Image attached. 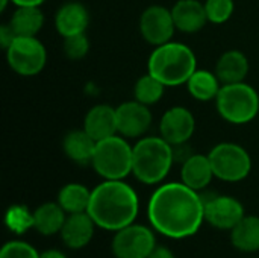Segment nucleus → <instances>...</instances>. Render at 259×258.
<instances>
[{"label": "nucleus", "instance_id": "obj_18", "mask_svg": "<svg viewBox=\"0 0 259 258\" xmlns=\"http://www.w3.org/2000/svg\"><path fill=\"white\" fill-rule=\"evenodd\" d=\"M214 176L215 175H214L208 155L193 154L184 160L181 178H182V182L188 186L190 189L200 192L211 184Z\"/></svg>", "mask_w": 259, "mask_h": 258}, {"label": "nucleus", "instance_id": "obj_25", "mask_svg": "<svg viewBox=\"0 0 259 258\" xmlns=\"http://www.w3.org/2000/svg\"><path fill=\"white\" fill-rule=\"evenodd\" d=\"M91 201V190L77 182L65 184L58 193V204L67 214L88 211Z\"/></svg>", "mask_w": 259, "mask_h": 258}, {"label": "nucleus", "instance_id": "obj_7", "mask_svg": "<svg viewBox=\"0 0 259 258\" xmlns=\"http://www.w3.org/2000/svg\"><path fill=\"white\" fill-rule=\"evenodd\" d=\"M215 178L226 182H238L252 170L249 152L237 143H219L208 154Z\"/></svg>", "mask_w": 259, "mask_h": 258}, {"label": "nucleus", "instance_id": "obj_11", "mask_svg": "<svg viewBox=\"0 0 259 258\" xmlns=\"http://www.w3.org/2000/svg\"><path fill=\"white\" fill-rule=\"evenodd\" d=\"M117 129L124 138H141L152 126V113L147 105L138 100L123 102L115 108Z\"/></svg>", "mask_w": 259, "mask_h": 258}, {"label": "nucleus", "instance_id": "obj_22", "mask_svg": "<svg viewBox=\"0 0 259 258\" xmlns=\"http://www.w3.org/2000/svg\"><path fill=\"white\" fill-rule=\"evenodd\" d=\"M44 24V14L39 6H17L9 26L17 36H36Z\"/></svg>", "mask_w": 259, "mask_h": 258}, {"label": "nucleus", "instance_id": "obj_20", "mask_svg": "<svg viewBox=\"0 0 259 258\" xmlns=\"http://www.w3.org/2000/svg\"><path fill=\"white\" fill-rule=\"evenodd\" d=\"M96 144L97 141L85 129L70 131L62 141L65 155L76 164H91Z\"/></svg>", "mask_w": 259, "mask_h": 258}, {"label": "nucleus", "instance_id": "obj_21", "mask_svg": "<svg viewBox=\"0 0 259 258\" xmlns=\"http://www.w3.org/2000/svg\"><path fill=\"white\" fill-rule=\"evenodd\" d=\"M67 213L56 202H44L32 213V228L41 236H53L61 233Z\"/></svg>", "mask_w": 259, "mask_h": 258}, {"label": "nucleus", "instance_id": "obj_4", "mask_svg": "<svg viewBox=\"0 0 259 258\" xmlns=\"http://www.w3.org/2000/svg\"><path fill=\"white\" fill-rule=\"evenodd\" d=\"M175 161V148L162 137H141L134 146L132 173L147 186L162 182Z\"/></svg>", "mask_w": 259, "mask_h": 258}, {"label": "nucleus", "instance_id": "obj_6", "mask_svg": "<svg viewBox=\"0 0 259 258\" xmlns=\"http://www.w3.org/2000/svg\"><path fill=\"white\" fill-rule=\"evenodd\" d=\"M132 161L134 148L118 134L97 141L91 166L103 179H124L132 173Z\"/></svg>", "mask_w": 259, "mask_h": 258}, {"label": "nucleus", "instance_id": "obj_15", "mask_svg": "<svg viewBox=\"0 0 259 258\" xmlns=\"http://www.w3.org/2000/svg\"><path fill=\"white\" fill-rule=\"evenodd\" d=\"M90 23L88 9L79 2L64 3L55 15V27L62 38L85 33Z\"/></svg>", "mask_w": 259, "mask_h": 258}, {"label": "nucleus", "instance_id": "obj_27", "mask_svg": "<svg viewBox=\"0 0 259 258\" xmlns=\"http://www.w3.org/2000/svg\"><path fill=\"white\" fill-rule=\"evenodd\" d=\"M234 0H206L205 11L209 23L223 24L226 23L234 14Z\"/></svg>", "mask_w": 259, "mask_h": 258}, {"label": "nucleus", "instance_id": "obj_2", "mask_svg": "<svg viewBox=\"0 0 259 258\" xmlns=\"http://www.w3.org/2000/svg\"><path fill=\"white\" fill-rule=\"evenodd\" d=\"M138 210V196L123 179H105L91 190L88 214L102 230L115 233L134 224Z\"/></svg>", "mask_w": 259, "mask_h": 258}, {"label": "nucleus", "instance_id": "obj_9", "mask_svg": "<svg viewBox=\"0 0 259 258\" xmlns=\"http://www.w3.org/2000/svg\"><path fill=\"white\" fill-rule=\"evenodd\" d=\"M156 248V239L150 228L131 224L118 231L112 239L115 258H149Z\"/></svg>", "mask_w": 259, "mask_h": 258}, {"label": "nucleus", "instance_id": "obj_28", "mask_svg": "<svg viewBox=\"0 0 259 258\" xmlns=\"http://www.w3.org/2000/svg\"><path fill=\"white\" fill-rule=\"evenodd\" d=\"M90 50V41L85 33L64 38V53L68 59H82Z\"/></svg>", "mask_w": 259, "mask_h": 258}, {"label": "nucleus", "instance_id": "obj_30", "mask_svg": "<svg viewBox=\"0 0 259 258\" xmlns=\"http://www.w3.org/2000/svg\"><path fill=\"white\" fill-rule=\"evenodd\" d=\"M8 224L12 230L24 231L27 228H32V214H29L23 207H14L9 210Z\"/></svg>", "mask_w": 259, "mask_h": 258}, {"label": "nucleus", "instance_id": "obj_10", "mask_svg": "<svg viewBox=\"0 0 259 258\" xmlns=\"http://www.w3.org/2000/svg\"><path fill=\"white\" fill-rule=\"evenodd\" d=\"M176 24L173 20L171 9L161 5H152L140 17L141 36L152 46H161L171 41Z\"/></svg>", "mask_w": 259, "mask_h": 258}, {"label": "nucleus", "instance_id": "obj_14", "mask_svg": "<svg viewBox=\"0 0 259 258\" xmlns=\"http://www.w3.org/2000/svg\"><path fill=\"white\" fill-rule=\"evenodd\" d=\"M96 227L97 225L93 220V217L88 214V211L73 213V214H67V219L59 234L67 248L82 249L91 242Z\"/></svg>", "mask_w": 259, "mask_h": 258}, {"label": "nucleus", "instance_id": "obj_16", "mask_svg": "<svg viewBox=\"0 0 259 258\" xmlns=\"http://www.w3.org/2000/svg\"><path fill=\"white\" fill-rule=\"evenodd\" d=\"M83 129L96 140L102 141L118 134L117 129V114L115 108L100 103L94 105L85 116Z\"/></svg>", "mask_w": 259, "mask_h": 258}, {"label": "nucleus", "instance_id": "obj_35", "mask_svg": "<svg viewBox=\"0 0 259 258\" xmlns=\"http://www.w3.org/2000/svg\"><path fill=\"white\" fill-rule=\"evenodd\" d=\"M8 3H11V0H2V2H0V9L5 11L6 6H8Z\"/></svg>", "mask_w": 259, "mask_h": 258}, {"label": "nucleus", "instance_id": "obj_8", "mask_svg": "<svg viewBox=\"0 0 259 258\" xmlns=\"http://www.w3.org/2000/svg\"><path fill=\"white\" fill-rule=\"evenodd\" d=\"M9 67L20 76L38 75L47 62V50L36 36H15L6 49Z\"/></svg>", "mask_w": 259, "mask_h": 258}, {"label": "nucleus", "instance_id": "obj_26", "mask_svg": "<svg viewBox=\"0 0 259 258\" xmlns=\"http://www.w3.org/2000/svg\"><path fill=\"white\" fill-rule=\"evenodd\" d=\"M164 90H165V85L147 71V75H143L137 81L134 87V97L135 100L150 106L162 99Z\"/></svg>", "mask_w": 259, "mask_h": 258}, {"label": "nucleus", "instance_id": "obj_5", "mask_svg": "<svg viewBox=\"0 0 259 258\" xmlns=\"http://www.w3.org/2000/svg\"><path fill=\"white\" fill-rule=\"evenodd\" d=\"M215 105L219 114L232 125H246L259 113V94L246 82L222 85Z\"/></svg>", "mask_w": 259, "mask_h": 258}, {"label": "nucleus", "instance_id": "obj_31", "mask_svg": "<svg viewBox=\"0 0 259 258\" xmlns=\"http://www.w3.org/2000/svg\"><path fill=\"white\" fill-rule=\"evenodd\" d=\"M15 33H14V30L11 29V26L9 24H3L2 27H0V43H2V47L6 50L9 46H11V43L15 40Z\"/></svg>", "mask_w": 259, "mask_h": 258}, {"label": "nucleus", "instance_id": "obj_23", "mask_svg": "<svg viewBox=\"0 0 259 258\" xmlns=\"http://www.w3.org/2000/svg\"><path fill=\"white\" fill-rule=\"evenodd\" d=\"M231 242L241 252L259 251L258 216H244L231 231Z\"/></svg>", "mask_w": 259, "mask_h": 258}, {"label": "nucleus", "instance_id": "obj_32", "mask_svg": "<svg viewBox=\"0 0 259 258\" xmlns=\"http://www.w3.org/2000/svg\"><path fill=\"white\" fill-rule=\"evenodd\" d=\"M149 258H176V257H175V254H173L168 248H165V246H158V245H156V248L152 251V254L149 255Z\"/></svg>", "mask_w": 259, "mask_h": 258}, {"label": "nucleus", "instance_id": "obj_34", "mask_svg": "<svg viewBox=\"0 0 259 258\" xmlns=\"http://www.w3.org/2000/svg\"><path fill=\"white\" fill-rule=\"evenodd\" d=\"M46 0H11L15 6H41Z\"/></svg>", "mask_w": 259, "mask_h": 258}, {"label": "nucleus", "instance_id": "obj_3", "mask_svg": "<svg viewBox=\"0 0 259 258\" xmlns=\"http://www.w3.org/2000/svg\"><path fill=\"white\" fill-rule=\"evenodd\" d=\"M147 68L165 87H178L187 84L197 70V58L187 44L168 41L155 47L149 56Z\"/></svg>", "mask_w": 259, "mask_h": 258}, {"label": "nucleus", "instance_id": "obj_17", "mask_svg": "<svg viewBox=\"0 0 259 258\" xmlns=\"http://www.w3.org/2000/svg\"><path fill=\"white\" fill-rule=\"evenodd\" d=\"M176 29L185 33H194L205 27L208 17L205 3L199 0H178L171 8Z\"/></svg>", "mask_w": 259, "mask_h": 258}, {"label": "nucleus", "instance_id": "obj_13", "mask_svg": "<svg viewBox=\"0 0 259 258\" xmlns=\"http://www.w3.org/2000/svg\"><path fill=\"white\" fill-rule=\"evenodd\" d=\"M205 220L222 231H232L246 216L243 204L232 196H212L205 199Z\"/></svg>", "mask_w": 259, "mask_h": 258}, {"label": "nucleus", "instance_id": "obj_19", "mask_svg": "<svg viewBox=\"0 0 259 258\" xmlns=\"http://www.w3.org/2000/svg\"><path fill=\"white\" fill-rule=\"evenodd\" d=\"M247 73H249V59L240 50L225 52L219 58L215 65V75L220 79L222 85L244 82Z\"/></svg>", "mask_w": 259, "mask_h": 258}, {"label": "nucleus", "instance_id": "obj_24", "mask_svg": "<svg viewBox=\"0 0 259 258\" xmlns=\"http://www.w3.org/2000/svg\"><path fill=\"white\" fill-rule=\"evenodd\" d=\"M187 88L188 93L199 102H209V100H215L220 88H222V82L217 78L215 71H208V70H196L191 78L187 81Z\"/></svg>", "mask_w": 259, "mask_h": 258}, {"label": "nucleus", "instance_id": "obj_12", "mask_svg": "<svg viewBox=\"0 0 259 258\" xmlns=\"http://www.w3.org/2000/svg\"><path fill=\"white\" fill-rule=\"evenodd\" d=\"M196 131V119L190 109L184 106H173L167 109L159 122L161 137L173 148L184 146Z\"/></svg>", "mask_w": 259, "mask_h": 258}, {"label": "nucleus", "instance_id": "obj_33", "mask_svg": "<svg viewBox=\"0 0 259 258\" xmlns=\"http://www.w3.org/2000/svg\"><path fill=\"white\" fill-rule=\"evenodd\" d=\"M39 258H67V255L59 249H47L39 254Z\"/></svg>", "mask_w": 259, "mask_h": 258}, {"label": "nucleus", "instance_id": "obj_1", "mask_svg": "<svg viewBox=\"0 0 259 258\" xmlns=\"http://www.w3.org/2000/svg\"><path fill=\"white\" fill-rule=\"evenodd\" d=\"M147 214L159 234L185 239L200 230L205 220V201L184 182H168L153 192Z\"/></svg>", "mask_w": 259, "mask_h": 258}, {"label": "nucleus", "instance_id": "obj_29", "mask_svg": "<svg viewBox=\"0 0 259 258\" xmlns=\"http://www.w3.org/2000/svg\"><path fill=\"white\" fill-rule=\"evenodd\" d=\"M0 258H39V252L26 242L12 240L2 248Z\"/></svg>", "mask_w": 259, "mask_h": 258}]
</instances>
